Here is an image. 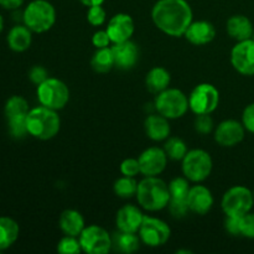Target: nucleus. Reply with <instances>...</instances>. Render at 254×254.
I'll return each instance as SVG.
<instances>
[{
    "label": "nucleus",
    "instance_id": "nucleus-1",
    "mask_svg": "<svg viewBox=\"0 0 254 254\" xmlns=\"http://www.w3.org/2000/svg\"><path fill=\"white\" fill-rule=\"evenodd\" d=\"M192 9L186 0H158L151 10L155 26L169 36H184L192 22Z\"/></svg>",
    "mask_w": 254,
    "mask_h": 254
},
{
    "label": "nucleus",
    "instance_id": "nucleus-2",
    "mask_svg": "<svg viewBox=\"0 0 254 254\" xmlns=\"http://www.w3.org/2000/svg\"><path fill=\"white\" fill-rule=\"evenodd\" d=\"M136 200L144 210L156 212L168 207L170 200L169 185L158 176H145L138 184Z\"/></svg>",
    "mask_w": 254,
    "mask_h": 254
},
{
    "label": "nucleus",
    "instance_id": "nucleus-3",
    "mask_svg": "<svg viewBox=\"0 0 254 254\" xmlns=\"http://www.w3.org/2000/svg\"><path fill=\"white\" fill-rule=\"evenodd\" d=\"M27 131L39 140H50L59 134L61 119L57 111L40 106L30 109L26 117Z\"/></svg>",
    "mask_w": 254,
    "mask_h": 254
},
{
    "label": "nucleus",
    "instance_id": "nucleus-4",
    "mask_svg": "<svg viewBox=\"0 0 254 254\" xmlns=\"http://www.w3.org/2000/svg\"><path fill=\"white\" fill-rule=\"evenodd\" d=\"M24 25L32 32L42 34L54 26L56 21V10L47 0H32L22 12Z\"/></svg>",
    "mask_w": 254,
    "mask_h": 254
},
{
    "label": "nucleus",
    "instance_id": "nucleus-5",
    "mask_svg": "<svg viewBox=\"0 0 254 254\" xmlns=\"http://www.w3.org/2000/svg\"><path fill=\"white\" fill-rule=\"evenodd\" d=\"M37 99L41 106L60 111L68 103L69 89L61 79L49 77L37 86Z\"/></svg>",
    "mask_w": 254,
    "mask_h": 254
},
{
    "label": "nucleus",
    "instance_id": "nucleus-6",
    "mask_svg": "<svg viewBox=\"0 0 254 254\" xmlns=\"http://www.w3.org/2000/svg\"><path fill=\"white\" fill-rule=\"evenodd\" d=\"M154 106L159 114L168 119L181 118L190 108L186 94L176 88H168L156 94Z\"/></svg>",
    "mask_w": 254,
    "mask_h": 254
},
{
    "label": "nucleus",
    "instance_id": "nucleus-7",
    "mask_svg": "<svg viewBox=\"0 0 254 254\" xmlns=\"http://www.w3.org/2000/svg\"><path fill=\"white\" fill-rule=\"evenodd\" d=\"M212 158L202 149H193L188 151L183 159V173L189 181L202 183L212 171Z\"/></svg>",
    "mask_w": 254,
    "mask_h": 254
},
{
    "label": "nucleus",
    "instance_id": "nucleus-8",
    "mask_svg": "<svg viewBox=\"0 0 254 254\" xmlns=\"http://www.w3.org/2000/svg\"><path fill=\"white\" fill-rule=\"evenodd\" d=\"M254 205L253 192L246 186H233L227 190L221 201V207L226 216L242 217L251 212Z\"/></svg>",
    "mask_w": 254,
    "mask_h": 254
},
{
    "label": "nucleus",
    "instance_id": "nucleus-9",
    "mask_svg": "<svg viewBox=\"0 0 254 254\" xmlns=\"http://www.w3.org/2000/svg\"><path fill=\"white\" fill-rule=\"evenodd\" d=\"M220 103V92L210 83H200L191 91L189 106L195 114H211Z\"/></svg>",
    "mask_w": 254,
    "mask_h": 254
},
{
    "label": "nucleus",
    "instance_id": "nucleus-10",
    "mask_svg": "<svg viewBox=\"0 0 254 254\" xmlns=\"http://www.w3.org/2000/svg\"><path fill=\"white\" fill-rule=\"evenodd\" d=\"M82 251L88 254H107L113 247L112 236L103 227L91 225L78 236Z\"/></svg>",
    "mask_w": 254,
    "mask_h": 254
},
{
    "label": "nucleus",
    "instance_id": "nucleus-11",
    "mask_svg": "<svg viewBox=\"0 0 254 254\" xmlns=\"http://www.w3.org/2000/svg\"><path fill=\"white\" fill-rule=\"evenodd\" d=\"M138 233L144 245L155 248L161 247L168 242L171 236V230L164 221L151 216H144Z\"/></svg>",
    "mask_w": 254,
    "mask_h": 254
},
{
    "label": "nucleus",
    "instance_id": "nucleus-12",
    "mask_svg": "<svg viewBox=\"0 0 254 254\" xmlns=\"http://www.w3.org/2000/svg\"><path fill=\"white\" fill-rule=\"evenodd\" d=\"M190 183L188 179L175 178L169 184L170 191V200H169V210L175 218H183L190 211L188 203L189 191H190Z\"/></svg>",
    "mask_w": 254,
    "mask_h": 254
},
{
    "label": "nucleus",
    "instance_id": "nucleus-13",
    "mask_svg": "<svg viewBox=\"0 0 254 254\" xmlns=\"http://www.w3.org/2000/svg\"><path fill=\"white\" fill-rule=\"evenodd\" d=\"M231 64L243 76H254V41H238L231 51Z\"/></svg>",
    "mask_w": 254,
    "mask_h": 254
},
{
    "label": "nucleus",
    "instance_id": "nucleus-14",
    "mask_svg": "<svg viewBox=\"0 0 254 254\" xmlns=\"http://www.w3.org/2000/svg\"><path fill=\"white\" fill-rule=\"evenodd\" d=\"M138 160L140 165V174L144 176H158L165 170L168 155L164 149L151 146L140 154Z\"/></svg>",
    "mask_w": 254,
    "mask_h": 254
},
{
    "label": "nucleus",
    "instance_id": "nucleus-15",
    "mask_svg": "<svg viewBox=\"0 0 254 254\" xmlns=\"http://www.w3.org/2000/svg\"><path fill=\"white\" fill-rule=\"evenodd\" d=\"M246 128L235 119L221 122L215 130V140L225 148H232L245 139Z\"/></svg>",
    "mask_w": 254,
    "mask_h": 254
},
{
    "label": "nucleus",
    "instance_id": "nucleus-16",
    "mask_svg": "<svg viewBox=\"0 0 254 254\" xmlns=\"http://www.w3.org/2000/svg\"><path fill=\"white\" fill-rule=\"evenodd\" d=\"M106 30L108 32L112 44H119V42L130 40L135 26H134V20L131 19L130 15L119 12L109 20Z\"/></svg>",
    "mask_w": 254,
    "mask_h": 254
},
{
    "label": "nucleus",
    "instance_id": "nucleus-17",
    "mask_svg": "<svg viewBox=\"0 0 254 254\" xmlns=\"http://www.w3.org/2000/svg\"><path fill=\"white\" fill-rule=\"evenodd\" d=\"M143 220L144 215L140 208L134 205H126L117 212L116 225L119 231L138 233Z\"/></svg>",
    "mask_w": 254,
    "mask_h": 254
},
{
    "label": "nucleus",
    "instance_id": "nucleus-18",
    "mask_svg": "<svg viewBox=\"0 0 254 254\" xmlns=\"http://www.w3.org/2000/svg\"><path fill=\"white\" fill-rule=\"evenodd\" d=\"M189 208L196 215H206L213 206V196L203 185H195L190 189L188 196Z\"/></svg>",
    "mask_w": 254,
    "mask_h": 254
},
{
    "label": "nucleus",
    "instance_id": "nucleus-19",
    "mask_svg": "<svg viewBox=\"0 0 254 254\" xmlns=\"http://www.w3.org/2000/svg\"><path fill=\"white\" fill-rule=\"evenodd\" d=\"M112 51H113L116 67L121 69L133 68L139 60L138 46L130 40L119 42V44H113Z\"/></svg>",
    "mask_w": 254,
    "mask_h": 254
},
{
    "label": "nucleus",
    "instance_id": "nucleus-20",
    "mask_svg": "<svg viewBox=\"0 0 254 254\" xmlns=\"http://www.w3.org/2000/svg\"><path fill=\"white\" fill-rule=\"evenodd\" d=\"M184 36L192 45L202 46V45L210 44L215 39L216 29L210 21H205V20L192 21Z\"/></svg>",
    "mask_w": 254,
    "mask_h": 254
},
{
    "label": "nucleus",
    "instance_id": "nucleus-21",
    "mask_svg": "<svg viewBox=\"0 0 254 254\" xmlns=\"http://www.w3.org/2000/svg\"><path fill=\"white\" fill-rule=\"evenodd\" d=\"M226 30L236 41H245L252 39L254 27L252 21L245 15H233L227 20Z\"/></svg>",
    "mask_w": 254,
    "mask_h": 254
},
{
    "label": "nucleus",
    "instance_id": "nucleus-22",
    "mask_svg": "<svg viewBox=\"0 0 254 254\" xmlns=\"http://www.w3.org/2000/svg\"><path fill=\"white\" fill-rule=\"evenodd\" d=\"M145 133L151 140H166L170 135V124L169 119L161 114H151L144 122Z\"/></svg>",
    "mask_w": 254,
    "mask_h": 254
},
{
    "label": "nucleus",
    "instance_id": "nucleus-23",
    "mask_svg": "<svg viewBox=\"0 0 254 254\" xmlns=\"http://www.w3.org/2000/svg\"><path fill=\"white\" fill-rule=\"evenodd\" d=\"M6 41L10 50L14 52H24L31 46L32 31L26 25H16L9 31Z\"/></svg>",
    "mask_w": 254,
    "mask_h": 254
},
{
    "label": "nucleus",
    "instance_id": "nucleus-24",
    "mask_svg": "<svg viewBox=\"0 0 254 254\" xmlns=\"http://www.w3.org/2000/svg\"><path fill=\"white\" fill-rule=\"evenodd\" d=\"M59 226L64 235L74 237H78L86 227L83 216L76 210H64L59 218Z\"/></svg>",
    "mask_w": 254,
    "mask_h": 254
},
{
    "label": "nucleus",
    "instance_id": "nucleus-25",
    "mask_svg": "<svg viewBox=\"0 0 254 254\" xmlns=\"http://www.w3.org/2000/svg\"><path fill=\"white\" fill-rule=\"evenodd\" d=\"M171 82V76L169 71L164 67H154L146 73L145 86L150 93L159 94L169 88Z\"/></svg>",
    "mask_w": 254,
    "mask_h": 254
},
{
    "label": "nucleus",
    "instance_id": "nucleus-26",
    "mask_svg": "<svg viewBox=\"0 0 254 254\" xmlns=\"http://www.w3.org/2000/svg\"><path fill=\"white\" fill-rule=\"evenodd\" d=\"M19 232L16 221L10 217H0V251L11 247L19 238Z\"/></svg>",
    "mask_w": 254,
    "mask_h": 254
},
{
    "label": "nucleus",
    "instance_id": "nucleus-27",
    "mask_svg": "<svg viewBox=\"0 0 254 254\" xmlns=\"http://www.w3.org/2000/svg\"><path fill=\"white\" fill-rule=\"evenodd\" d=\"M112 242H113V247L119 252L134 253L139 250L140 237L136 236V233L123 232L118 230V232L114 233L112 237Z\"/></svg>",
    "mask_w": 254,
    "mask_h": 254
},
{
    "label": "nucleus",
    "instance_id": "nucleus-28",
    "mask_svg": "<svg viewBox=\"0 0 254 254\" xmlns=\"http://www.w3.org/2000/svg\"><path fill=\"white\" fill-rule=\"evenodd\" d=\"M91 66L97 73H107L111 71L116 66L112 47L97 49L91 60Z\"/></svg>",
    "mask_w": 254,
    "mask_h": 254
},
{
    "label": "nucleus",
    "instance_id": "nucleus-29",
    "mask_svg": "<svg viewBox=\"0 0 254 254\" xmlns=\"http://www.w3.org/2000/svg\"><path fill=\"white\" fill-rule=\"evenodd\" d=\"M29 111V103L21 96L10 97L4 107V114L6 121L7 119L19 118V117H26Z\"/></svg>",
    "mask_w": 254,
    "mask_h": 254
},
{
    "label": "nucleus",
    "instance_id": "nucleus-30",
    "mask_svg": "<svg viewBox=\"0 0 254 254\" xmlns=\"http://www.w3.org/2000/svg\"><path fill=\"white\" fill-rule=\"evenodd\" d=\"M114 193L118 197L122 198H130L136 195L138 191V183H136L135 178H129V176H124L119 178L118 180L114 183L113 185Z\"/></svg>",
    "mask_w": 254,
    "mask_h": 254
},
{
    "label": "nucleus",
    "instance_id": "nucleus-31",
    "mask_svg": "<svg viewBox=\"0 0 254 254\" xmlns=\"http://www.w3.org/2000/svg\"><path fill=\"white\" fill-rule=\"evenodd\" d=\"M163 149L165 150L168 158L173 159V160H183L184 156L188 154L186 143L183 139L176 138V136L166 139Z\"/></svg>",
    "mask_w": 254,
    "mask_h": 254
},
{
    "label": "nucleus",
    "instance_id": "nucleus-32",
    "mask_svg": "<svg viewBox=\"0 0 254 254\" xmlns=\"http://www.w3.org/2000/svg\"><path fill=\"white\" fill-rule=\"evenodd\" d=\"M57 252L61 254H79L83 251L78 237L66 235L57 245Z\"/></svg>",
    "mask_w": 254,
    "mask_h": 254
},
{
    "label": "nucleus",
    "instance_id": "nucleus-33",
    "mask_svg": "<svg viewBox=\"0 0 254 254\" xmlns=\"http://www.w3.org/2000/svg\"><path fill=\"white\" fill-rule=\"evenodd\" d=\"M26 117L7 119V129H9L10 135L14 139H22L29 134L26 126Z\"/></svg>",
    "mask_w": 254,
    "mask_h": 254
},
{
    "label": "nucleus",
    "instance_id": "nucleus-34",
    "mask_svg": "<svg viewBox=\"0 0 254 254\" xmlns=\"http://www.w3.org/2000/svg\"><path fill=\"white\" fill-rule=\"evenodd\" d=\"M107 14L106 10L103 9L102 5H94V6H89L87 10V21L92 25V26H101L106 22Z\"/></svg>",
    "mask_w": 254,
    "mask_h": 254
},
{
    "label": "nucleus",
    "instance_id": "nucleus-35",
    "mask_svg": "<svg viewBox=\"0 0 254 254\" xmlns=\"http://www.w3.org/2000/svg\"><path fill=\"white\" fill-rule=\"evenodd\" d=\"M195 129L201 134H208L213 129V121L210 114H196Z\"/></svg>",
    "mask_w": 254,
    "mask_h": 254
},
{
    "label": "nucleus",
    "instance_id": "nucleus-36",
    "mask_svg": "<svg viewBox=\"0 0 254 254\" xmlns=\"http://www.w3.org/2000/svg\"><path fill=\"white\" fill-rule=\"evenodd\" d=\"M241 236L254 240V213H246L241 217Z\"/></svg>",
    "mask_w": 254,
    "mask_h": 254
},
{
    "label": "nucleus",
    "instance_id": "nucleus-37",
    "mask_svg": "<svg viewBox=\"0 0 254 254\" xmlns=\"http://www.w3.org/2000/svg\"><path fill=\"white\" fill-rule=\"evenodd\" d=\"M121 173L124 176L129 178H135L138 174H140V165H139L138 159L129 158L122 161L121 164Z\"/></svg>",
    "mask_w": 254,
    "mask_h": 254
},
{
    "label": "nucleus",
    "instance_id": "nucleus-38",
    "mask_svg": "<svg viewBox=\"0 0 254 254\" xmlns=\"http://www.w3.org/2000/svg\"><path fill=\"white\" fill-rule=\"evenodd\" d=\"M111 39L107 32V30H99V31L94 32L93 37H92V44L96 49H104L111 45Z\"/></svg>",
    "mask_w": 254,
    "mask_h": 254
},
{
    "label": "nucleus",
    "instance_id": "nucleus-39",
    "mask_svg": "<svg viewBox=\"0 0 254 254\" xmlns=\"http://www.w3.org/2000/svg\"><path fill=\"white\" fill-rule=\"evenodd\" d=\"M242 124L245 126L246 130L254 134V103L248 104L243 111Z\"/></svg>",
    "mask_w": 254,
    "mask_h": 254
},
{
    "label": "nucleus",
    "instance_id": "nucleus-40",
    "mask_svg": "<svg viewBox=\"0 0 254 254\" xmlns=\"http://www.w3.org/2000/svg\"><path fill=\"white\" fill-rule=\"evenodd\" d=\"M29 78L32 83L39 86L40 83H42V82L46 81V79L49 78V74H47L46 68H44L42 66H35L30 69Z\"/></svg>",
    "mask_w": 254,
    "mask_h": 254
},
{
    "label": "nucleus",
    "instance_id": "nucleus-41",
    "mask_svg": "<svg viewBox=\"0 0 254 254\" xmlns=\"http://www.w3.org/2000/svg\"><path fill=\"white\" fill-rule=\"evenodd\" d=\"M225 228L230 235L241 236V217L226 216Z\"/></svg>",
    "mask_w": 254,
    "mask_h": 254
},
{
    "label": "nucleus",
    "instance_id": "nucleus-42",
    "mask_svg": "<svg viewBox=\"0 0 254 254\" xmlns=\"http://www.w3.org/2000/svg\"><path fill=\"white\" fill-rule=\"evenodd\" d=\"M24 4V0H0V6L6 10H16Z\"/></svg>",
    "mask_w": 254,
    "mask_h": 254
},
{
    "label": "nucleus",
    "instance_id": "nucleus-43",
    "mask_svg": "<svg viewBox=\"0 0 254 254\" xmlns=\"http://www.w3.org/2000/svg\"><path fill=\"white\" fill-rule=\"evenodd\" d=\"M84 6H94V5H102L104 2V0H79Z\"/></svg>",
    "mask_w": 254,
    "mask_h": 254
},
{
    "label": "nucleus",
    "instance_id": "nucleus-44",
    "mask_svg": "<svg viewBox=\"0 0 254 254\" xmlns=\"http://www.w3.org/2000/svg\"><path fill=\"white\" fill-rule=\"evenodd\" d=\"M2 29H4V20H2L1 14H0V34H1Z\"/></svg>",
    "mask_w": 254,
    "mask_h": 254
},
{
    "label": "nucleus",
    "instance_id": "nucleus-45",
    "mask_svg": "<svg viewBox=\"0 0 254 254\" xmlns=\"http://www.w3.org/2000/svg\"><path fill=\"white\" fill-rule=\"evenodd\" d=\"M181 252H183V251H178V253H181ZM184 252H185V253H190V252H189V251H184Z\"/></svg>",
    "mask_w": 254,
    "mask_h": 254
},
{
    "label": "nucleus",
    "instance_id": "nucleus-46",
    "mask_svg": "<svg viewBox=\"0 0 254 254\" xmlns=\"http://www.w3.org/2000/svg\"><path fill=\"white\" fill-rule=\"evenodd\" d=\"M252 40L254 41V31H253V35H252Z\"/></svg>",
    "mask_w": 254,
    "mask_h": 254
},
{
    "label": "nucleus",
    "instance_id": "nucleus-47",
    "mask_svg": "<svg viewBox=\"0 0 254 254\" xmlns=\"http://www.w3.org/2000/svg\"><path fill=\"white\" fill-rule=\"evenodd\" d=\"M253 196H254V191H253Z\"/></svg>",
    "mask_w": 254,
    "mask_h": 254
}]
</instances>
